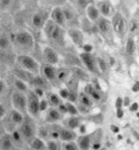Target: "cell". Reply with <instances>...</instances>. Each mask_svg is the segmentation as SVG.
Here are the masks:
<instances>
[{
	"label": "cell",
	"mask_w": 139,
	"mask_h": 150,
	"mask_svg": "<svg viewBox=\"0 0 139 150\" xmlns=\"http://www.w3.org/2000/svg\"><path fill=\"white\" fill-rule=\"evenodd\" d=\"M113 26L117 33H121L124 30V21L120 14H116L113 20Z\"/></svg>",
	"instance_id": "obj_1"
},
{
	"label": "cell",
	"mask_w": 139,
	"mask_h": 150,
	"mask_svg": "<svg viewBox=\"0 0 139 150\" xmlns=\"http://www.w3.org/2000/svg\"><path fill=\"white\" fill-rule=\"evenodd\" d=\"M20 61L21 63L27 68L29 69H32V70H36L37 68V64L34 61L33 58L29 57H27V56H22V57H20Z\"/></svg>",
	"instance_id": "obj_2"
},
{
	"label": "cell",
	"mask_w": 139,
	"mask_h": 150,
	"mask_svg": "<svg viewBox=\"0 0 139 150\" xmlns=\"http://www.w3.org/2000/svg\"><path fill=\"white\" fill-rule=\"evenodd\" d=\"M47 31L49 33V35L55 40H58L60 38V35H61V32H60V29L55 26L52 22H49V25H48V28H47Z\"/></svg>",
	"instance_id": "obj_3"
},
{
	"label": "cell",
	"mask_w": 139,
	"mask_h": 150,
	"mask_svg": "<svg viewBox=\"0 0 139 150\" xmlns=\"http://www.w3.org/2000/svg\"><path fill=\"white\" fill-rule=\"evenodd\" d=\"M14 104L20 108L21 110H24L25 107H26V100L24 98V96H22L21 94L19 93H15L14 96Z\"/></svg>",
	"instance_id": "obj_4"
},
{
	"label": "cell",
	"mask_w": 139,
	"mask_h": 150,
	"mask_svg": "<svg viewBox=\"0 0 139 150\" xmlns=\"http://www.w3.org/2000/svg\"><path fill=\"white\" fill-rule=\"evenodd\" d=\"M81 57H82L83 61L84 62V64L88 66V68L91 71H94L95 70V65H94L93 58H92V57L90 54H88V53L83 54V55H81Z\"/></svg>",
	"instance_id": "obj_5"
},
{
	"label": "cell",
	"mask_w": 139,
	"mask_h": 150,
	"mask_svg": "<svg viewBox=\"0 0 139 150\" xmlns=\"http://www.w3.org/2000/svg\"><path fill=\"white\" fill-rule=\"evenodd\" d=\"M45 56H46V58L49 62L52 63V64H55L58 62V57L56 55V53L50 48H47L45 50Z\"/></svg>",
	"instance_id": "obj_6"
},
{
	"label": "cell",
	"mask_w": 139,
	"mask_h": 150,
	"mask_svg": "<svg viewBox=\"0 0 139 150\" xmlns=\"http://www.w3.org/2000/svg\"><path fill=\"white\" fill-rule=\"evenodd\" d=\"M69 35L72 37L73 41L77 43V44H81L83 42V35H81L80 32H78L77 30H70L69 31Z\"/></svg>",
	"instance_id": "obj_7"
},
{
	"label": "cell",
	"mask_w": 139,
	"mask_h": 150,
	"mask_svg": "<svg viewBox=\"0 0 139 150\" xmlns=\"http://www.w3.org/2000/svg\"><path fill=\"white\" fill-rule=\"evenodd\" d=\"M52 17L58 24H62L64 21V15L60 9H55V11L52 13Z\"/></svg>",
	"instance_id": "obj_8"
},
{
	"label": "cell",
	"mask_w": 139,
	"mask_h": 150,
	"mask_svg": "<svg viewBox=\"0 0 139 150\" xmlns=\"http://www.w3.org/2000/svg\"><path fill=\"white\" fill-rule=\"evenodd\" d=\"M30 39H31V36L29 34H27V33H21L17 36L18 42L20 43H21V44H27V43H29V41H30Z\"/></svg>",
	"instance_id": "obj_9"
},
{
	"label": "cell",
	"mask_w": 139,
	"mask_h": 150,
	"mask_svg": "<svg viewBox=\"0 0 139 150\" xmlns=\"http://www.w3.org/2000/svg\"><path fill=\"white\" fill-rule=\"evenodd\" d=\"M40 109V105L38 103V101L36 99H32L29 103V110L33 114H36Z\"/></svg>",
	"instance_id": "obj_10"
},
{
	"label": "cell",
	"mask_w": 139,
	"mask_h": 150,
	"mask_svg": "<svg viewBox=\"0 0 139 150\" xmlns=\"http://www.w3.org/2000/svg\"><path fill=\"white\" fill-rule=\"evenodd\" d=\"M60 137L64 140H70V139H73L75 138V135L72 132H68V131H62L61 134H60Z\"/></svg>",
	"instance_id": "obj_11"
},
{
	"label": "cell",
	"mask_w": 139,
	"mask_h": 150,
	"mask_svg": "<svg viewBox=\"0 0 139 150\" xmlns=\"http://www.w3.org/2000/svg\"><path fill=\"white\" fill-rule=\"evenodd\" d=\"M126 50L128 54H133L135 50V42L132 39H128L126 45Z\"/></svg>",
	"instance_id": "obj_12"
},
{
	"label": "cell",
	"mask_w": 139,
	"mask_h": 150,
	"mask_svg": "<svg viewBox=\"0 0 139 150\" xmlns=\"http://www.w3.org/2000/svg\"><path fill=\"white\" fill-rule=\"evenodd\" d=\"M21 131L26 137H31L33 134V131H32L31 127L28 125H23L21 127Z\"/></svg>",
	"instance_id": "obj_13"
},
{
	"label": "cell",
	"mask_w": 139,
	"mask_h": 150,
	"mask_svg": "<svg viewBox=\"0 0 139 150\" xmlns=\"http://www.w3.org/2000/svg\"><path fill=\"white\" fill-rule=\"evenodd\" d=\"M44 74H45V76L50 80H51L55 77V72L51 67H46L44 69Z\"/></svg>",
	"instance_id": "obj_14"
},
{
	"label": "cell",
	"mask_w": 139,
	"mask_h": 150,
	"mask_svg": "<svg viewBox=\"0 0 139 150\" xmlns=\"http://www.w3.org/2000/svg\"><path fill=\"white\" fill-rule=\"evenodd\" d=\"M88 13H89V16H90L91 19H93V20H96V19L98 18V10H97L95 7H93V6H91V7L89 8Z\"/></svg>",
	"instance_id": "obj_15"
},
{
	"label": "cell",
	"mask_w": 139,
	"mask_h": 150,
	"mask_svg": "<svg viewBox=\"0 0 139 150\" xmlns=\"http://www.w3.org/2000/svg\"><path fill=\"white\" fill-rule=\"evenodd\" d=\"M98 26H99L100 30H101V31H103V32H106V31L108 30V28H109L108 22H107L105 20H101V21H99Z\"/></svg>",
	"instance_id": "obj_16"
},
{
	"label": "cell",
	"mask_w": 139,
	"mask_h": 150,
	"mask_svg": "<svg viewBox=\"0 0 139 150\" xmlns=\"http://www.w3.org/2000/svg\"><path fill=\"white\" fill-rule=\"evenodd\" d=\"M89 146H90V139L88 137L83 138L81 141V147L83 149H87L89 148Z\"/></svg>",
	"instance_id": "obj_17"
},
{
	"label": "cell",
	"mask_w": 139,
	"mask_h": 150,
	"mask_svg": "<svg viewBox=\"0 0 139 150\" xmlns=\"http://www.w3.org/2000/svg\"><path fill=\"white\" fill-rule=\"evenodd\" d=\"M101 12L104 15H108L110 13V6L108 4H104L101 6Z\"/></svg>",
	"instance_id": "obj_18"
},
{
	"label": "cell",
	"mask_w": 139,
	"mask_h": 150,
	"mask_svg": "<svg viewBox=\"0 0 139 150\" xmlns=\"http://www.w3.org/2000/svg\"><path fill=\"white\" fill-rule=\"evenodd\" d=\"M13 118H14V121H15L16 123H21L22 121V117L20 113L14 111L13 113Z\"/></svg>",
	"instance_id": "obj_19"
},
{
	"label": "cell",
	"mask_w": 139,
	"mask_h": 150,
	"mask_svg": "<svg viewBox=\"0 0 139 150\" xmlns=\"http://www.w3.org/2000/svg\"><path fill=\"white\" fill-rule=\"evenodd\" d=\"M49 116L51 119L53 120H57L59 118V114L57 110H51L50 113H49Z\"/></svg>",
	"instance_id": "obj_20"
},
{
	"label": "cell",
	"mask_w": 139,
	"mask_h": 150,
	"mask_svg": "<svg viewBox=\"0 0 139 150\" xmlns=\"http://www.w3.org/2000/svg\"><path fill=\"white\" fill-rule=\"evenodd\" d=\"M33 147H34V148H36V149L43 148V143L40 139H36V140L34 141Z\"/></svg>",
	"instance_id": "obj_21"
},
{
	"label": "cell",
	"mask_w": 139,
	"mask_h": 150,
	"mask_svg": "<svg viewBox=\"0 0 139 150\" xmlns=\"http://www.w3.org/2000/svg\"><path fill=\"white\" fill-rule=\"evenodd\" d=\"M69 126L71 128H76L78 126V119L77 118H71L69 120V123H68Z\"/></svg>",
	"instance_id": "obj_22"
},
{
	"label": "cell",
	"mask_w": 139,
	"mask_h": 150,
	"mask_svg": "<svg viewBox=\"0 0 139 150\" xmlns=\"http://www.w3.org/2000/svg\"><path fill=\"white\" fill-rule=\"evenodd\" d=\"M66 107H67V110H68V111L70 112L71 114H73V115H76V113H77V110H76V109L75 108V106H73L72 104H70V103H67L66 104Z\"/></svg>",
	"instance_id": "obj_23"
},
{
	"label": "cell",
	"mask_w": 139,
	"mask_h": 150,
	"mask_svg": "<svg viewBox=\"0 0 139 150\" xmlns=\"http://www.w3.org/2000/svg\"><path fill=\"white\" fill-rule=\"evenodd\" d=\"M15 85H16V87H17L20 90H22V91L26 90V86H25L24 83H22V81H17L15 82Z\"/></svg>",
	"instance_id": "obj_24"
},
{
	"label": "cell",
	"mask_w": 139,
	"mask_h": 150,
	"mask_svg": "<svg viewBox=\"0 0 139 150\" xmlns=\"http://www.w3.org/2000/svg\"><path fill=\"white\" fill-rule=\"evenodd\" d=\"M41 21H42V19L39 15H36L33 19V23L36 26H39L41 24Z\"/></svg>",
	"instance_id": "obj_25"
},
{
	"label": "cell",
	"mask_w": 139,
	"mask_h": 150,
	"mask_svg": "<svg viewBox=\"0 0 139 150\" xmlns=\"http://www.w3.org/2000/svg\"><path fill=\"white\" fill-rule=\"evenodd\" d=\"M98 64H99V67L102 71H105L106 69V65H105V63L104 62V60L102 59H98Z\"/></svg>",
	"instance_id": "obj_26"
},
{
	"label": "cell",
	"mask_w": 139,
	"mask_h": 150,
	"mask_svg": "<svg viewBox=\"0 0 139 150\" xmlns=\"http://www.w3.org/2000/svg\"><path fill=\"white\" fill-rule=\"evenodd\" d=\"M51 101L52 103L55 104V105H57V104L59 103V100H58V96H54V95H52V96H51Z\"/></svg>",
	"instance_id": "obj_27"
},
{
	"label": "cell",
	"mask_w": 139,
	"mask_h": 150,
	"mask_svg": "<svg viewBox=\"0 0 139 150\" xmlns=\"http://www.w3.org/2000/svg\"><path fill=\"white\" fill-rule=\"evenodd\" d=\"M82 101H83V103L84 104H86V105H90V104H91V101H90V99H89L86 96H82Z\"/></svg>",
	"instance_id": "obj_28"
},
{
	"label": "cell",
	"mask_w": 139,
	"mask_h": 150,
	"mask_svg": "<svg viewBox=\"0 0 139 150\" xmlns=\"http://www.w3.org/2000/svg\"><path fill=\"white\" fill-rule=\"evenodd\" d=\"M76 148L77 147L74 144H67L66 146V149H67V150H76Z\"/></svg>",
	"instance_id": "obj_29"
},
{
	"label": "cell",
	"mask_w": 139,
	"mask_h": 150,
	"mask_svg": "<svg viewBox=\"0 0 139 150\" xmlns=\"http://www.w3.org/2000/svg\"><path fill=\"white\" fill-rule=\"evenodd\" d=\"M0 44H1V47L5 48L7 44H8V42L6 38H1V41H0Z\"/></svg>",
	"instance_id": "obj_30"
},
{
	"label": "cell",
	"mask_w": 139,
	"mask_h": 150,
	"mask_svg": "<svg viewBox=\"0 0 139 150\" xmlns=\"http://www.w3.org/2000/svg\"><path fill=\"white\" fill-rule=\"evenodd\" d=\"M60 96L63 97V98H67L69 96V94L67 92V90H61L60 91Z\"/></svg>",
	"instance_id": "obj_31"
},
{
	"label": "cell",
	"mask_w": 139,
	"mask_h": 150,
	"mask_svg": "<svg viewBox=\"0 0 139 150\" xmlns=\"http://www.w3.org/2000/svg\"><path fill=\"white\" fill-rule=\"evenodd\" d=\"M91 96H93V98H95L96 100H98V99L100 98L99 95H98L97 92H95L94 90H91Z\"/></svg>",
	"instance_id": "obj_32"
},
{
	"label": "cell",
	"mask_w": 139,
	"mask_h": 150,
	"mask_svg": "<svg viewBox=\"0 0 139 150\" xmlns=\"http://www.w3.org/2000/svg\"><path fill=\"white\" fill-rule=\"evenodd\" d=\"M46 107H47L46 102H45V101H42L41 103H40V110H43L46 109Z\"/></svg>",
	"instance_id": "obj_33"
},
{
	"label": "cell",
	"mask_w": 139,
	"mask_h": 150,
	"mask_svg": "<svg viewBox=\"0 0 139 150\" xmlns=\"http://www.w3.org/2000/svg\"><path fill=\"white\" fill-rule=\"evenodd\" d=\"M121 104H122V100H121V98H118L117 101H116V108H117V109L121 108Z\"/></svg>",
	"instance_id": "obj_34"
},
{
	"label": "cell",
	"mask_w": 139,
	"mask_h": 150,
	"mask_svg": "<svg viewBox=\"0 0 139 150\" xmlns=\"http://www.w3.org/2000/svg\"><path fill=\"white\" fill-rule=\"evenodd\" d=\"M3 146H4L5 148H9V147L11 146V142H10V140H5L4 143H3Z\"/></svg>",
	"instance_id": "obj_35"
},
{
	"label": "cell",
	"mask_w": 139,
	"mask_h": 150,
	"mask_svg": "<svg viewBox=\"0 0 139 150\" xmlns=\"http://www.w3.org/2000/svg\"><path fill=\"white\" fill-rule=\"evenodd\" d=\"M122 116H123V111L121 110V108L117 109V117H122Z\"/></svg>",
	"instance_id": "obj_36"
},
{
	"label": "cell",
	"mask_w": 139,
	"mask_h": 150,
	"mask_svg": "<svg viewBox=\"0 0 139 150\" xmlns=\"http://www.w3.org/2000/svg\"><path fill=\"white\" fill-rule=\"evenodd\" d=\"M133 91H139V81H137V82H135V84L134 85V87H133Z\"/></svg>",
	"instance_id": "obj_37"
},
{
	"label": "cell",
	"mask_w": 139,
	"mask_h": 150,
	"mask_svg": "<svg viewBox=\"0 0 139 150\" xmlns=\"http://www.w3.org/2000/svg\"><path fill=\"white\" fill-rule=\"evenodd\" d=\"M49 148L50 149H56L57 148V146L54 142H50L49 143Z\"/></svg>",
	"instance_id": "obj_38"
},
{
	"label": "cell",
	"mask_w": 139,
	"mask_h": 150,
	"mask_svg": "<svg viewBox=\"0 0 139 150\" xmlns=\"http://www.w3.org/2000/svg\"><path fill=\"white\" fill-rule=\"evenodd\" d=\"M84 50H85V51L86 52H91V50H92V47L91 46V45H85L84 46Z\"/></svg>",
	"instance_id": "obj_39"
},
{
	"label": "cell",
	"mask_w": 139,
	"mask_h": 150,
	"mask_svg": "<svg viewBox=\"0 0 139 150\" xmlns=\"http://www.w3.org/2000/svg\"><path fill=\"white\" fill-rule=\"evenodd\" d=\"M137 109H138V104L135 103L131 106V109H130V110H131L132 111H135V110H136Z\"/></svg>",
	"instance_id": "obj_40"
},
{
	"label": "cell",
	"mask_w": 139,
	"mask_h": 150,
	"mask_svg": "<svg viewBox=\"0 0 139 150\" xmlns=\"http://www.w3.org/2000/svg\"><path fill=\"white\" fill-rule=\"evenodd\" d=\"M59 109H60V110H61V111H63V112H66V111H68L67 107H66V106H65V105H61V106L59 107Z\"/></svg>",
	"instance_id": "obj_41"
},
{
	"label": "cell",
	"mask_w": 139,
	"mask_h": 150,
	"mask_svg": "<svg viewBox=\"0 0 139 150\" xmlns=\"http://www.w3.org/2000/svg\"><path fill=\"white\" fill-rule=\"evenodd\" d=\"M111 128H112V130H113V132H119V128H118L117 126L112 125V126H111Z\"/></svg>",
	"instance_id": "obj_42"
},
{
	"label": "cell",
	"mask_w": 139,
	"mask_h": 150,
	"mask_svg": "<svg viewBox=\"0 0 139 150\" xmlns=\"http://www.w3.org/2000/svg\"><path fill=\"white\" fill-rule=\"evenodd\" d=\"M14 138L16 139V140H18V139H20V134L17 132H15L14 133Z\"/></svg>",
	"instance_id": "obj_43"
},
{
	"label": "cell",
	"mask_w": 139,
	"mask_h": 150,
	"mask_svg": "<svg viewBox=\"0 0 139 150\" xmlns=\"http://www.w3.org/2000/svg\"><path fill=\"white\" fill-rule=\"evenodd\" d=\"M69 99H70L71 101H75V100H76V96H75V95H73V94L69 95Z\"/></svg>",
	"instance_id": "obj_44"
},
{
	"label": "cell",
	"mask_w": 139,
	"mask_h": 150,
	"mask_svg": "<svg viewBox=\"0 0 139 150\" xmlns=\"http://www.w3.org/2000/svg\"><path fill=\"white\" fill-rule=\"evenodd\" d=\"M9 2H10V0H2V3L4 6H7L9 4Z\"/></svg>",
	"instance_id": "obj_45"
},
{
	"label": "cell",
	"mask_w": 139,
	"mask_h": 150,
	"mask_svg": "<svg viewBox=\"0 0 139 150\" xmlns=\"http://www.w3.org/2000/svg\"><path fill=\"white\" fill-rule=\"evenodd\" d=\"M35 83H36V84H43V81H42L41 79H37V80H36Z\"/></svg>",
	"instance_id": "obj_46"
},
{
	"label": "cell",
	"mask_w": 139,
	"mask_h": 150,
	"mask_svg": "<svg viewBox=\"0 0 139 150\" xmlns=\"http://www.w3.org/2000/svg\"><path fill=\"white\" fill-rule=\"evenodd\" d=\"M36 92L39 96H42V95H43V92H42V90H40V89H36Z\"/></svg>",
	"instance_id": "obj_47"
},
{
	"label": "cell",
	"mask_w": 139,
	"mask_h": 150,
	"mask_svg": "<svg viewBox=\"0 0 139 150\" xmlns=\"http://www.w3.org/2000/svg\"><path fill=\"white\" fill-rule=\"evenodd\" d=\"M4 109H3V107H1V109H0V115H1V116H3L4 115Z\"/></svg>",
	"instance_id": "obj_48"
},
{
	"label": "cell",
	"mask_w": 139,
	"mask_h": 150,
	"mask_svg": "<svg viewBox=\"0 0 139 150\" xmlns=\"http://www.w3.org/2000/svg\"><path fill=\"white\" fill-rule=\"evenodd\" d=\"M52 136H53V138H58V133L53 132V133H52Z\"/></svg>",
	"instance_id": "obj_49"
},
{
	"label": "cell",
	"mask_w": 139,
	"mask_h": 150,
	"mask_svg": "<svg viewBox=\"0 0 139 150\" xmlns=\"http://www.w3.org/2000/svg\"><path fill=\"white\" fill-rule=\"evenodd\" d=\"M129 103V100L128 98H126V103H125V105H128V103Z\"/></svg>",
	"instance_id": "obj_50"
},
{
	"label": "cell",
	"mask_w": 139,
	"mask_h": 150,
	"mask_svg": "<svg viewBox=\"0 0 139 150\" xmlns=\"http://www.w3.org/2000/svg\"><path fill=\"white\" fill-rule=\"evenodd\" d=\"M99 147V145H95L94 146H93V148H95V149H97V148H98Z\"/></svg>",
	"instance_id": "obj_51"
},
{
	"label": "cell",
	"mask_w": 139,
	"mask_h": 150,
	"mask_svg": "<svg viewBox=\"0 0 139 150\" xmlns=\"http://www.w3.org/2000/svg\"><path fill=\"white\" fill-rule=\"evenodd\" d=\"M81 131H82V132H84V126H83V127H82V130H81Z\"/></svg>",
	"instance_id": "obj_52"
},
{
	"label": "cell",
	"mask_w": 139,
	"mask_h": 150,
	"mask_svg": "<svg viewBox=\"0 0 139 150\" xmlns=\"http://www.w3.org/2000/svg\"><path fill=\"white\" fill-rule=\"evenodd\" d=\"M137 117H139V112H138V113H137Z\"/></svg>",
	"instance_id": "obj_53"
}]
</instances>
